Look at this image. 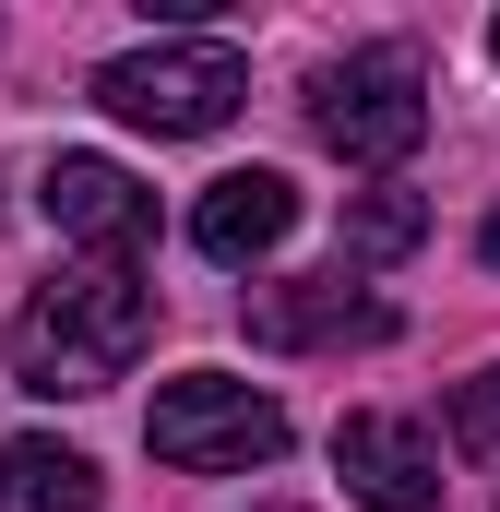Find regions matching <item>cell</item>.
Here are the masks:
<instances>
[{
  "label": "cell",
  "instance_id": "6da1fadb",
  "mask_svg": "<svg viewBox=\"0 0 500 512\" xmlns=\"http://www.w3.org/2000/svg\"><path fill=\"white\" fill-rule=\"evenodd\" d=\"M155 346V286L143 262H60L24 310H12V382L24 393H108Z\"/></svg>",
  "mask_w": 500,
  "mask_h": 512
},
{
  "label": "cell",
  "instance_id": "7a4b0ae2",
  "mask_svg": "<svg viewBox=\"0 0 500 512\" xmlns=\"http://www.w3.org/2000/svg\"><path fill=\"white\" fill-rule=\"evenodd\" d=\"M250 96V60L227 36H179V48H131L96 72V108L131 131H155V143H191V131H227Z\"/></svg>",
  "mask_w": 500,
  "mask_h": 512
},
{
  "label": "cell",
  "instance_id": "3957f363",
  "mask_svg": "<svg viewBox=\"0 0 500 512\" xmlns=\"http://www.w3.org/2000/svg\"><path fill=\"white\" fill-rule=\"evenodd\" d=\"M143 453L179 465V477H250V465L286 453V405L227 382V370H191V382H167L143 405Z\"/></svg>",
  "mask_w": 500,
  "mask_h": 512
},
{
  "label": "cell",
  "instance_id": "277c9868",
  "mask_svg": "<svg viewBox=\"0 0 500 512\" xmlns=\"http://www.w3.org/2000/svg\"><path fill=\"white\" fill-rule=\"evenodd\" d=\"M310 131L346 155V167H405L417 131H429V60L417 48H358L310 84Z\"/></svg>",
  "mask_w": 500,
  "mask_h": 512
},
{
  "label": "cell",
  "instance_id": "5b68a950",
  "mask_svg": "<svg viewBox=\"0 0 500 512\" xmlns=\"http://www.w3.org/2000/svg\"><path fill=\"white\" fill-rule=\"evenodd\" d=\"M36 203H48L60 239H84L96 262H131L143 239H155V191L131 179L120 155H60V167L36 179Z\"/></svg>",
  "mask_w": 500,
  "mask_h": 512
},
{
  "label": "cell",
  "instance_id": "8992f818",
  "mask_svg": "<svg viewBox=\"0 0 500 512\" xmlns=\"http://www.w3.org/2000/svg\"><path fill=\"white\" fill-rule=\"evenodd\" d=\"M334 477L370 512H441V441L417 417H346L334 429Z\"/></svg>",
  "mask_w": 500,
  "mask_h": 512
},
{
  "label": "cell",
  "instance_id": "52a82bcc",
  "mask_svg": "<svg viewBox=\"0 0 500 512\" xmlns=\"http://www.w3.org/2000/svg\"><path fill=\"white\" fill-rule=\"evenodd\" d=\"M393 310L346 274H310V286H250V346H381Z\"/></svg>",
  "mask_w": 500,
  "mask_h": 512
},
{
  "label": "cell",
  "instance_id": "ba28073f",
  "mask_svg": "<svg viewBox=\"0 0 500 512\" xmlns=\"http://www.w3.org/2000/svg\"><path fill=\"white\" fill-rule=\"evenodd\" d=\"M286 227H298V179L286 167H239V179H215L191 203V251L203 262H262Z\"/></svg>",
  "mask_w": 500,
  "mask_h": 512
},
{
  "label": "cell",
  "instance_id": "9c48e42d",
  "mask_svg": "<svg viewBox=\"0 0 500 512\" xmlns=\"http://www.w3.org/2000/svg\"><path fill=\"white\" fill-rule=\"evenodd\" d=\"M96 501H108L96 453H72V441H48V429L0 441V512H96Z\"/></svg>",
  "mask_w": 500,
  "mask_h": 512
},
{
  "label": "cell",
  "instance_id": "30bf717a",
  "mask_svg": "<svg viewBox=\"0 0 500 512\" xmlns=\"http://www.w3.org/2000/svg\"><path fill=\"white\" fill-rule=\"evenodd\" d=\"M417 239H429V203H417V191H358V203H346V227H334V274H370V262H405L417 251Z\"/></svg>",
  "mask_w": 500,
  "mask_h": 512
},
{
  "label": "cell",
  "instance_id": "8fae6325",
  "mask_svg": "<svg viewBox=\"0 0 500 512\" xmlns=\"http://www.w3.org/2000/svg\"><path fill=\"white\" fill-rule=\"evenodd\" d=\"M453 453H500V370H477L453 393Z\"/></svg>",
  "mask_w": 500,
  "mask_h": 512
},
{
  "label": "cell",
  "instance_id": "7c38bea8",
  "mask_svg": "<svg viewBox=\"0 0 500 512\" xmlns=\"http://www.w3.org/2000/svg\"><path fill=\"white\" fill-rule=\"evenodd\" d=\"M477 251H489V262H500V215H489V227H477Z\"/></svg>",
  "mask_w": 500,
  "mask_h": 512
},
{
  "label": "cell",
  "instance_id": "4fadbf2b",
  "mask_svg": "<svg viewBox=\"0 0 500 512\" xmlns=\"http://www.w3.org/2000/svg\"><path fill=\"white\" fill-rule=\"evenodd\" d=\"M489 60H500V24H489Z\"/></svg>",
  "mask_w": 500,
  "mask_h": 512
}]
</instances>
